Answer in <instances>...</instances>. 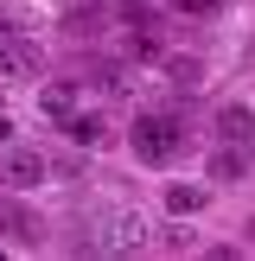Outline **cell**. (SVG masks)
Wrapping results in <instances>:
<instances>
[{"label": "cell", "instance_id": "cell-14", "mask_svg": "<svg viewBox=\"0 0 255 261\" xmlns=\"http://www.w3.org/2000/svg\"><path fill=\"white\" fill-rule=\"evenodd\" d=\"M0 32H7V25H0Z\"/></svg>", "mask_w": 255, "mask_h": 261}, {"label": "cell", "instance_id": "cell-13", "mask_svg": "<svg viewBox=\"0 0 255 261\" xmlns=\"http://www.w3.org/2000/svg\"><path fill=\"white\" fill-rule=\"evenodd\" d=\"M249 236H255V223H249Z\"/></svg>", "mask_w": 255, "mask_h": 261}, {"label": "cell", "instance_id": "cell-11", "mask_svg": "<svg viewBox=\"0 0 255 261\" xmlns=\"http://www.w3.org/2000/svg\"><path fill=\"white\" fill-rule=\"evenodd\" d=\"M172 7H178V13H211L217 0H172Z\"/></svg>", "mask_w": 255, "mask_h": 261}, {"label": "cell", "instance_id": "cell-5", "mask_svg": "<svg viewBox=\"0 0 255 261\" xmlns=\"http://www.w3.org/2000/svg\"><path fill=\"white\" fill-rule=\"evenodd\" d=\"M217 140H223V147H255V109L230 102V109L217 115Z\"/></svg>", "mask_w": 255, "mask_h": 261}, {"label": "cell", "instance_id": "cell-4", "mask_svg": "<svg viewBox=\"0 0 255 261\" xmlns=\"http://www.w3.org/2000/svg\"><path fill=\"white\" fill-rule=\"evenodd\" d=\"M58 127L76 140V147H102V140H109V115H102V109H70Z\"/></svg>", "mask_w": 255, "mask_h": 261}, {"label": "cell", "instance_id": "cell-3", "mask_svg": "<svg viewBox=\"0 0 255 261\" xmlns=\"http://www.w3.org/2000/svg\"><path fill=\"white\" fill-rule=\"evenodd\" d=\"M102 249H109V255H147L153 249V223L140 211H121L109 229H102Z\"/></svg>", "mask_w": 255, "mask_h": 261}, {"label": "cell", "instance_id": "cell-2", "mask_svg": "<svg viewBox=\"0 0 255 261\" xmlns=\"http://www.w3.org/2000/svg\"><path fill=\"white\" fill-rule=\"evenodd\" d=\"M38 64H45V51H38V38H26V32H0V76L7 83H32L38 76Z\"/></svg>", "mask_w": 255, "mask_h": 261}, {"label": "cell", "instance_id": "cell-1", "mask_svg": "<svg viewBox=\"0 0 255 261\" xmlns=\"http://www.w3.org/2000/svg\"><path fill=\"white\" fill-rule=\"evenodd\" d=\"M128 140H134V160L166 166V160H178V153H185V121H178V115H140Z\"/></svg>", "mask_w": 255, "mask_h": 261}, {"label": "cell", "instance_id": "cell-8", "mask_svg": "<svg viewBox=\"0 0 255 261\" xmlns=\"http://www.w3.org/2000/svg\"><path fill=\"white\" fill-rule=\"evenodd\" d=\"M70 109H76V89L70 83H45V89H38V115H45V121H64Z\"/></svg>", "mask_w": 255, "mask_h": 261}, {"label": "cell", "instance_id": "cell-12", "mask_svg": "<svg viewBox=\"0 0 255 261\" xmlns=\"http://www.w3.org/2000/svg\"><path fill=\"white\" fill-rule=\"evenodd\" d=\"M7 140H13V115H0V147H7Z\"/></svg>", "mask_w": 255, "mask_h": 261}, {"label": "cell", "instance_id": "cell-10", "mask_svg": "<svg viewBox=\"0 0 255 261\" xmlns=\"http://www.w3.org/2000/svg\"><path fill=\"white\" fill-rule=\"evenodd\" d=\"M166 211H172V217L204 211V191H198V185H166Z\"/></svg>", "mask_w": 255, "mask_h": 261}, {"label": "cell", "instance_id": "cell-7", "mask_svg": "<svg viewBox=\"0 0 255 261\" xmlns=\"http://www.w3.org/2000/svg\"><path fill=\"white\" fill-rule=\"evenodd\" d=\"M211 178L217 185H242L249 178V147H217L211 153Z\"/></svg>", "mask_w": 255, "mask_h": 261}, {"label": "cell", "instance_id": "cell-9", "mask_svg": "<svg viewBox=\"0 0 255 261\" xmlns=\"http://www.w3.org/2000/svg\"><path fill=\"white\" fill-rule=\"evenodd\" d=\"M0 229H7L13 242H38V223H32V211H19V204H0Z\"/></svg>", "mask_w": 255, "mask_h": 261}, {"label": "cell", "instance_id": "cell-6", "mask_svg": "<svg viewBox=\"0 0 255 261\" xmlns=\"http://www.w3.org/2000/svg\"><path fill=\"white\" fill-rule=\"evenodd\" d=\"M45 172H51V166H45V153H13V160H7V185L13 191H32V185H45Z\"/></svg>", "mask_w": 255, "mask_h": 261}]
</instances>
